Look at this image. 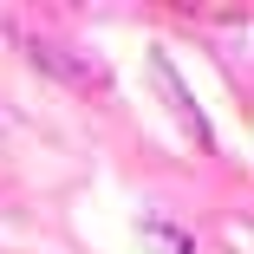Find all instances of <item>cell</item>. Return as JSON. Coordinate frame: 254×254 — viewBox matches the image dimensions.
I'll use <instances>...</instances> for the list:
<instances>
[{"instance_id": "obj_1", "label": "cell", "mask_w": 254, "mask_h": 254, "mask_svg": "<svg viewBox=\"0 0 254 254\" xmlns=\"http://www.w3.org/2000/svg\"><path fill=\"white\" fill-rule=\"evenodd\" d=\"M20 53L46 72V78H59V85H72V91H105L111 85V72L98 65L85 46H72V39H46V33H20Z\"/></svg>"}, {"instance_id": "obj_2", "label": "cell", "mask_w": 254, "mask_h": 254, "mask_svg": "<svg viewBox=\"0 0 254 254\" xmlns=\"http://www.w3.org/2000/svg\"><path fill=\"white\" fill-rule=\"evenodd\" d=\"M157 85H163V98H170V105H176V118H183V130H189V137H195L202 150H209V143H215V130L202 124V111H195V98L183 91V78H176V72H170L163 59H157Z\"/></svg>"}, {"instance_id": "obj_3", "label": "cell", "mask_w": 254, "mask_h": 254, "mask_svg": "<svg viewBox=\"0 0 254 254\" xmlns=\"http://www.w3.org/2000/svg\"><path fill=\"white\" fill-rule=\"evenodd\" d=\"M143 241L157 248V254H189V235L170 228V222H143Z\"/></svg>"}]
</instances>
